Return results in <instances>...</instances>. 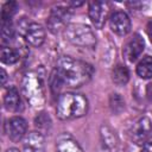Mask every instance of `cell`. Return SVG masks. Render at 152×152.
Masks as SVG:
<instances>
[{"mask_svg": "<svg viewBox=\"0 0 152 152\" xmlns=\"http://www.w3.org/2000/svg\"><path fill=\"white\" fill-rule=\"evenodd\" d=\"M64 86L78 88L88 83L94 74V68L83 61L75 59L70 56H62L53 69Z\"/></svg>", "mask_w": 152, "mask_h": 152, "instance_id": "cell-1", "label": "cell"}, {"mask_svg": "<svg viewBox=\"0 0 152 152\" xmlns=\"http://www.w3.org/2000/svg\"><path fill=\"white\" fill-rule=\"evenodd\" d=\"M88 112V100L82 94L64 93L59 95L56 106V114L61 120H72L86 115Z\"/></svg>", "mask_w": 152, "mask_h": 152, "instance_id": "cell-2", "label": "cell"}, {"mask_svg": "<svg viewBox=\"0 0 152 152\" xmlns=\"http://www.w3.org/2000/svg\"><path fill=\"white\" fill-rule=\"evenodd\" d=\"M23 94L31 107H40L45 102L43 75L38 71H30L23 77Z\"/></svg>", "mask_w": 152, "mask_h": 152, "instance_id": "cell-3", "label": "cell"}, {"mask_svg": "<svg viewBox=\"0 0 152 152\" xmlns=\"http://www.w3.org/2000/svg\"><path fill=\"white\" fill-rule=\"evenodd\" d=\"M65 38L74 45L82 48H94L96 37L91 28L84 24H69L64 30Z\"/></svg>", "mask_w": 152, "mask_h": 152, "instance_id": "cell-4", "label": "cell"}, {"mask_svg": "<svg viewBox=\"0 0 152 152\" xmlns=\"http://www.w3.org/2000/svg\"><path fill=\"white\" fill-rule=\"evenodd\" d=\"M70 18H71V11L68 7H63V6L53 7L46 21L49 31L52 33H58L61 31H64L69 25Z\"/></svg>", "mask_w": 152, "mask_h": 152, "instance_id": "cell-5", "label": "cell"}, {"mask_svg": "<svg viewBox=\"0 0 152 152\" xmlns=\"http://www.w3.org/2000/svg\"><path fill=\"white\" fill-rule=\"evenodd\" d=\"M152 135V122L147 116L140 118L131 129V137L135 144H146Z\"/></svg>", "mask_w": 152, "mask_h": 152, "instance_id": "cell-6", "label": "cell"}, {"mask_svg": "<svg viewBox=\"0 0 152 152\" xmlns=\"http://www.w3.org/2000/svg\"><path fill=\"white\" fill-rule=\"evenodd\" d=\"M109 13V6L103 1H93L89 4L88 14L96 28H102Z\"/></svg>", "mask_w": 152, "mask_h": 152, "instance_id": "cell-7", "label": "cell"}, {"mask_svg": "<svg viewBox=\"0 0 152 152\" xmlns=\"http://www.w3.org/2000/svg\"><path fill=\"white\" fill-rule=\"evenodd\" d=\"M109 26L118 36H126L131 31V19L125 12L116 11L109 17Z\"/></svg>", "mask_w": 152, "mask_h": 152, "instance_id": "cell-8", "label": "cell"}, {"mask_svg": "<svg viewBox=\"0 0 152 152\" xmlns=\"http://www.w3.org/2000/svg\"><path fill=\"white\" fill-rule=\"evenodd\" d=\"M144 48H145V42H144L142 37L139 33H134L133 37L126 43L122 52L127 61L134 62L142 53Z\"/></svg>", "mask_w": 152, "mask_h": 152, "instance_id": "cell-9", "label": "cell"}, {"mask_svg": "<svg viewBox=\"0 0 152 152\" xmlns=\"http://www.w3.org/2000/svg\"><path fill=\"white\" fill-rule=\"evenodd\" d=\"M24 38L27 44L31 46L38 48L40 46L45 40V30L40 24L31 23L25 27Z\"/></svg>", "mask_w": 152, "mask_h": 152, "instance_id": "cell-10", "label": "cell"}, {"mask_svg": "<svg viewBox=\"0 0 152 152\" xmlns=\"http://www.w3.org/2000/svg\"><path fill=\"white\" fill-rule=\"evenodd\" d=\"M27 131V124L21 116H13L7 122V134L11 140L19 141Z\"/></svg>", "mask_w": 152, "mask_h": 152, "instance_id": "cell-11", "label": "cell"}, {"mask_svg": "<svg viewBox=\"0 0 152 152\" xmlns=\"http://www.w3.org/2000/svg\"><path fill=\"white\" fill-rule=\"evenodd\" d=\"M44 137L39 132H31L24 140V152H44Z\"/></svg>", "mask_w": 152, "mask_h": 152, "instance_id": "cell-12", "label": "cell"}, {"mask_svg": "<svg viewBox=\"0 0 152 152\" xmlns=\"http://www.w3.org/2000/svg\"><path fill=\"white\" fill-rule=\"evenodd\" d=\"M56 152H83V150L71 135L65 133L57 139Z\"/></svg>", "mask_w": 152, "mask_h": 152, "instance_id": "cell-13", "label": "cell"}, {"mask_svg": "<svg viewBox=\"0 0 152 152\" xmlns=\"http://www.w3.org/2000/svg\"><path fill=\"white\" fill-rule=\"evenodd\" d=\"M4 106L10 112H18L21 108V100L19 91L15 87H10L4 96Z\"/></svg>", "mask_w": 152, "mask_h": 152, "instance_id": "cell-14", "label": "cell"}, {"mask_svg": "<svg viewBox=\"0 0 152 152\" xmlns=\"http://www.w3.org/2000/svg\"><path fill=\"white\" fill-rule=\"evenodd\" d=\"M112 80L116 86H125L129 80V71L125 65L118 64L112 70Z\"/></svg>", "mask_w": 152, "mask_h": 152, "instance_id": "cell-15", "label": "cell"}, {"mask_svg": "<svg viewBox=\"0 0 152 152\" xmlns=\"http://www.w3.org/2000/svg\"><path fill=\"white\" fill-rule=\"evenodd\" d=\"M137 74L139 77L147 80L152 78V56H145L137 65Z\"/></svg>", "mask_w": 152, "mask_h": 152, "instance_id": "cell-16", "label": "cell"}, {"mask_svg": "<svg viewBox=\"0 0 152 152\" xmlns=\"http://www.w3.org/2000/svg\"><path fill=\"white\" fill-rule=\"evenodd\" d=\"M20 55L19 52L13 49V48H8V46H4L1 49V53H0V59L2 63L5 64H14L19 61Z\"/></svg>", "mask_w": 152, "mask_h": 152, "instance_id": "cell-17", "label": "cell"}, {"mask_svg": "<svg viewBox=\"0 0 152 152\" xmlns=\"http://www.w3.org/2000/svg\"><path fill=\"white\" fill-rule=\"evenodd\" d=\"M14 37V27L12 20H1V38L2 43L12 40Z\"/></svg>", "mask_w": 152, "mask_h": 152, "instance_id": "cell-18", "label": "cell"}, {"mask_svg": "<svg viewBox=\"0 0 152 152\" xmlns=\"http://www.w3.org/2000/svg\"><path fill=\"white\" fill-rule=\"evenodd\" d=\"M15 12L17 4L14 1H7L1 8V20H12V17Z\"/></svg>", "mask_w": 152, "mask_h": 152, "instance_id": "cell-19", "label": "cell"}, {"mask_svg": "<svg viewBox=\"0 0 152 152\" xmlns=\"http://www.w3.org/2000/svg\"><path fill=\"white\" fill-rule=\"evenodd\" d=\"M109 104H110V109L116 114L120 113L125 108V101L119 94H112L110 100H109Z\"/></svg>", "mask_w": 152, "mask_h": 152, "instance_id": "cell-20", "label": "cell"}, {"mask_svg": "<svg viewBox=\"0 0 152 152\" xmlns=\"http://www.w3.org/2000/svg\"><path fill=\"white\" fill-rule=\"evenodd\" d=\"M34 124H36V126L39 127V128H48V127L50 126L51 121H50L49 115H48L46 113L42 112V113H39V114L36 116V119H34Z\"/></svg>", "mask_w": 152, "mask_h": 152, "instance_id": "cell-21", "label": "cell"}, {"mask_svg": "<svg viewBox=\"0 0 152 152\" xmlns=\"http://www.w3.org/2000/svg\"><path fill=\"white\" fill-rule=\"evenodd\" d=\"M146 32H147V34H148V38L151 39V42H152V19L147 23V25H146Z\"/></svg>", "mask_w": 152, "mask_h": 152, "instance_id": "cell-22", "label": "cell"}, {"mask_svg": "<svg viewBox=\"0 0 152 152\" xmlns=\"http://www.w3.org/2000/svg\"><path fill=\"white\" fill-rule=\"evenodd\" d=\"M140 152H152V142H146L144 144Z\"/></svg>", "mask_w": 152, "mask_h": 152, "instance_id": "cell-23", "label": "cell"}, {"mask_svg": "<svg viewBox=\"0 0 152 152\" xmlns=\"http://www.w3.org/2000/svg\"><path fill=\"white\" fill-rule=\"evenodd\" d=\"M146 95H147L148 100L152 101V83L147 84V88H146Z\"/></svg>", "mask_w": 152, "mask_h": 152, "instance_id": "cell-24", "label": "cell"}, {"mask_svg": "<svg viewBox=\"0 0 152 152\" xmlns=\"http://www.w3.org/2000/svg\"><path fill=\"white\" fill-rule=\"evenodd\" d=\"M6 78H7V74L4 69H1V84L5 86V82H6Z\"/></svg>", "mask_w": 152, "mask_h": 152, "instance_id": "cell-25", "label": "cell"}, {"mask_svg": "<svg viewBox=\"0 0 152 152\" xmlns=\"http://www.w3.org/2000/svg\"><path fill=\"white\" fill-rule=\"evenodd\" d=\"M6 152H20V151L18 148H15V147H11V148L6 150Z\"/></svg>", "mask_w": 152, "mask_h": 152, "instance_id": "cell-26", "label": "cell"}, {"mask_svg": "<svg viewBox=\"0 0 152 152\" xmlns=\"http://www.w3.org/2000/svg\"><path fill=\"white\" fill-rule=\"evenodd\" d=\"M69 5H72V6H81L82 2H69Z\"/></svg>", "mask_w": 152, "mask_h": 152, "instance_id": "cell-27", "label": "cell"}]
</instances>
